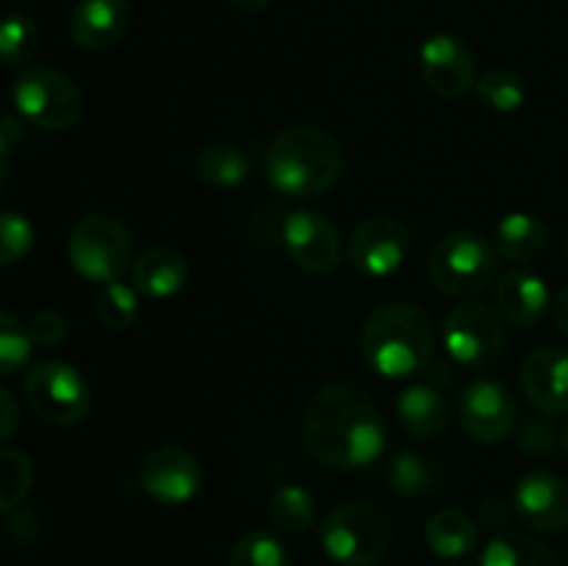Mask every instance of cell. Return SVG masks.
I'll return each instance as SVG.
<instances>
[{"label": "cell", "mask_w": 568, "mask_h": 566, "mask_svg": "<svg viewBox=\"0 0 568 566\" xmlns=\"http://www.w3.org/2000/svg\"><path fill=\"white\" fill-rule=\"evenodd\" d=\"M39 28L28 14H9L0 20V61L22 67L37 55Z\"/></svg>", "instance_id": "f546056e"}, {"label": "cell", "mask_w": 568, "mask_h": 566, "mask_svg": "<svg viewBox=\"0 0 568 566\" xmlns=\"http://www.w3.org/2000/svg\"><path fill=\"white\" fill-rule=\"evenodd\" d=\"M419 72L427 89L444 100L464 98L477 81L471 48L455 33H433L422 42Z\"/></svg>", "instance_id": "7c38bea8"}, {"label": "cell", "mask_w": 568, "mask_h": 566, "mask_svg": "<svg viewBox=\"0 0 568 566\" xmlns=\"http://www.w3.org/2000/svg\"><path fill=\"white\" fill-rule=\"evenodd\" d=\"M139 483L155 503L183 505L197 497L200 483H203V466H200L197 455H192L189 449L164 444L144 455L142 466H139Z\"/></svg>", "instance_id": "4fadbf2b"}, {"label": "cell", "mask_w": 568, "mask_h": 566, "mask_svg": "<svg viewBox=\"0 0 568 566\" xmlns=\"http://www.w3.org/2000/svg\"><path fill=\"white\" fill-rule=\"evenodd\" d=\"M270 519L286 533H305L316 522L314 497L303 486H283L270 499Z\"/></svg>", "instance_id": "4316f807"}, {"label": "cell", "mask_w": 568, "mask_h": 566, "mask_svg": "<svg viewBox=\"0 0 568 566\" xmlns=\"http://www.w3.org/2000/svg\"><path fill=\"white\" fill-rule=\"evenodd\" d=\"M283 247L300 270L311 275H327L342 261V233L325 214L297 209L283 222Z\"/></svg>", "instance_id": "30bf717a"}, {"label": "cell", "mask_w": 568, "mask_h": 566, "mask_svg": "<svg viewBox=\"0 0 568 566\" xmlns=\"http://www.w3.org/2000/svg\"><path fill=\"white\" fill-rule=\"evenodd\" d=\"M494 244L503 259L525 264V261H536L538 255L547 250L549 231L536 214L527 211H510L499 220L497 233H494Z\"/></svg>", "instance_id": "7402d4cb"}, {"label": "cell", "mask_w": 568, "mask_h": 566, "mask_svg": "<svg viewBox=\"0 0 568 566\" xmlns=\"http://www.w3.org/2000/svg\"><path fill=\"white\" fill-rule=\"evenodd\" d=\"M344 150L336 137L316 125L283 128L264 153V175L286 198H320L338 183Z\"/></svg>", "instance_id": "3957f363"}, {"label": "cell", "mask_w": 568, "mask_h": 566, "mask_svg": "<svg viewBox=\"0 0 568 566\" xmlns=\"http://www.w3.org/2000/svg\"><path fill=\"white\" fill-rule=\"evenodd\" d=\"M521 392L541 414H568V350L538 347L521 361Z\"/></svg>", "instance_id": "2e32d148"}, {"label": "cell", "mask_w": 568, "mask_h": 566, "mask_svg": "<svg viewBox=\"0 0 568 566\" xmlns=\"http://www.w3.org/2000/svg\"><path fill=\"white\" fill-rule=\"evenodd\" d=\"M361 353L366 364L388 381L414 377L433 364L436 325L419 305L386 303L366 316Z\"/></svg>", "instance_id": "7a4b0ae2"}, {"label": "cell", "mask_w": 568, "mask_h": 566, "mask_svg": "<svg viewBox=\"0 0 568 566\" xmlns=\"http://www.w3.org/2000/svg\"><path fill=\"white\" fill-rule=\"evenodd\" d=\"M14 109L42 131H67L83 114V92L55 67H28L11 87Z\"/></svg>", "instance_id": "52a82bcc"}, {"label": "cell", "mask_w": 568, "mask_h": 566, "mask_svg": "<svg viewBox=\"0 0 568 566\" xmlns=\"http://www.w3.org/2000/svg\"><path fill=\"white\" fill-rule=\"evenodd\" d=\"M94 316L109 331H128L139 316V292L133 283L114 281L100 286L98 297H94Z\"/></svg>", "instance_id": "484cf974"}, {"label": "cell", "mask_w": 568, "mask_h": 566, "mask_svg": "<svg viewBox=\"0 0 568 566\" xmlns=\"http://www.w3.org/2000/svg\"><path fill=\"white\" fill-rule=\"evenodd\" d=\"M131 283L142 297L170 300L189 283V264L178 250H144L131 266Z\"/></svg>", "instance_id": "ffe728a7"}, {"label": "cell", "mask_w": 568, "mask_h": 566, "mask_svg": "<svg viewBox=\"0 0 568 566\" xmlns=\"http://www.w3.org/2000/svg\"><path fill=\"white\" fill-rule=\"evenodd\" d=\"M505 342H508L505 320L491 305L464 300L444 316V350L455 364L466 366V370H488L503 355Z\"/></svg>", "instance_id": "ba28073f"}, {"label": "cell", "mask_w": 568, "mask_h": 566, "mask_svg": "<svg viewBox=\"0 0 568 566\" xmlns=\"http://www.w3.org/2000/svg\"><path fill=\"white\" fill-rule=\"evenodd\" d=\"M516 516L536 533L568 530V481L552 472H530L514 488Z\"/></svg>", "instance_id": "9a60e30c"}, {"label": "cell", "mask_w": 568, "mask_h": 566, "mask_svg": "<svg viewBox=\"0 0 568 566\" xmlns=\"http://www.w3.org/2000/svg\"><path fill=\"white\" fill-rule=\"evenodd\" d=\"M566 255H568V231H566Z\"/></svg>", "instance_id": "b9f144b4"}, {"label": "cell", "mask_w": 568, "mask_h": 566, "mask_svg": "<svg viewBox=\"0 0 568 566\" xmlns=\"http://www.w3.org/2000/svg\"><path fill=\"white\" fill-rule=\"evenodd\" d=\"M397 416L408 436L433 442L449 425V400L436 383H414L397 397Z\"/></svg>", "instance_id": "d6986e66"}, {"label": "cell", "mask_w": 568, "mask_h": 566, "mask_svg": "<svg viewBox=\"0 0 568 566\" xmlns=\"http://www.w3.org/2000/svg\"><path fill=\"white\" fill-rule=\"evenodd\" d=\"M194 172L200 181L211 186L231 189L247 181L250 159L239 144L233 142H209L194 155Z\"/></svg>", "instance_id": "603a6c76"}, {"label": "cell", "mask_w": 568, "mask_h": 566, "mask_svg": "<svg viewBox=\"0 0 568 566\" xmlns=\"http://www.w3.org/2000/svg\"><path fill=\"white\" fill-rule=\"evenodd\" d=\"M33 231L31 220L17 211H0V266L20 264L33 247Z\"/></svg>", "instance_id": "d6a6232c"}, {"label": "cell", "mask_w": 568, "mask_h": 566, "mask_svg": "<svg viewBox=\"0 0 568 566\" xmlns=\"http://www.w3.org/2000/svg\"><path fill=\"white\" fill-rule=\"evenodd\" d=\"M33 486V461L22 449L0 447V516L14 511Z\"/></svg>", "instance_id": "83f0119b"}, {"label": "cell", "mask_w": 568, "mask_h": 566, "mask_svg": "<svg viewBox=\"0 0 568 566\" xmlns=\"http://www.w3.org/2000/svg\"><path fill=\"white\" fill-rule=\"evenodd\" d=\"M227 566H288V553L270 530H250L233 544Z\"/></svg>", "instance_id": "4dcf8cb0"}, {"label": "cell", "mask_w": 568, "mask_h": 566, "mask_svg": "<svg viewBox=\"0 0 568 566\" xmlns=\"http://www.w3.org/2000/svg\"><path fill=\"white\" fill-rule=\"evenodd\" d=\"M521 447L530 449L532 455L552 453V447H555L552 425H549V422H544V420L530 422V425L525 427V433H521Z\"/></svg>", "instance_id": "e575fe53"}, {"label": "cell", "mask_w": 568, "mask_h": 566, "mask_svg": "<svg viewBox=\"0 0 568 566\" xmlns=\"http://www.w3.org/2000/svg\"><path fill=\"white\" fill-rule=\"evenodd\" d=\"M436 466L430 464V458L419 453H410L403 449L392 458L388 464V483H392V492L403 494V497H416V494H425L436 486Z\"/></svg>", "instance_id": "f1b7e54d"}, {"label": "cell", "mask_w": 568, "mask_h": 566, "mask_svg": "<svg viewBox=\"0 0 568 566\" xmlns=\"http://www.w3.org/2000/svg\"><path fill=\"white\" fill-rule=\"evenodd\" d=\"M516 400L508 386L491 377L469 383L460 397V425L475 442L499 444L516 427Z\"/></svg>", "instance_id": "5bb4252c"}, {"label": "cell", "mask_w": 568, "mask_h": 566, "mask_svg": "<svg viewBox=\"0 0 568 566\" xmlns=\"http://www.w3.org/2000/svg\"><path fill=\"white\" fill-rule=\"evenodd\" d=\"M303 438L320 464L331 469H364L386 449V422L366 388L331 383L311 397Z\"/></svg>", "instance_id": "6da1fadb"}, {"label": "cell", "mask_w": 568, "mask_h": 566, "mask_svg": "<svg viewBox=\"0 0 568 566\" xmlns=\"http://www.w3.org/2000/svg\"><path fill=\"white\" fill-rule=\"evenodd\" d=\"M471 92L480 100V105L497 111V114H514L527 100L525 81L510 70H488L486 75L477 78Z\"/></svg>", "instance_id": "d4e9b609"}, {"label": "cell", "mask_w": 568, "mask_h": 566, "mask_svg": "<svg viewBox=\"0 0 568 566\" xmlns=\"http://www.w3.org/2000/svg\"><path fill=\"white\" fill-rule=\"evenodd\" d=\"M28 333H31L33 344H44V347H55L64 342L67 336V316L55 309H42L33 314L28 322Z\"/></svg>", "instance_id": "836d02e7"}, {"label": "cell", "mask_w": 568, "mask_h": 566, "mask_svg": "<svg viewBox=\"0 0 568 566\" xmlns=\"http://www.w3.org/2000/svg\"><path fill=\"white\" fill-rule=\"evenodd\" d=\"M442 566H458V564H453V560H449V564H442Z\"/></svg>", "instance_id": "7bdbcfd3"}, {"label": "cell", "mask_w": 568, "mask_h": 566, "mask_svg": "<svg viewBox=\"0 0 568 566\" xmlns=\"http://www.w3.org/2000/svg\"><path fill=\"white\" fill-rule=\"evenodd\" d=\"M497 309L516 327H532L549 309V289L532 270H510L497 283Z\"/></svg>", "instance_id": "ac0fdd59"}, {"label": "cell", "mask_w": 568, "mask_h": 566, "mask_svg": "<svg viewBox=\"0 0 568 566\" xmlns=\"http://www.w3.org/2000/svg\"><path fill=\"white\" fill-rule=\"evenodd\" d=\"M17 3H26V0H17Z\"/></svg>", "instance_id": "ee69618b"}, {"label": "cell", "mask_w": 568, "mask_h": 566, "mask_svg": "<svg viewBox=\"0 0 568 566\" xmlns=\"http://www.w3.org/2000/svg\"><path fill=\"white\" fill-rule=\"evenodd\" d=\"M17 427H20V408H17L14 397L0 386V444L14 438Z\"/></svg>", "instance_id": "d590c367"}, {"label": "cell", "mask_w": 568, "mask_h": 566, "mask_svg": "<svg viewBox=\"0 0 568 566\" xmlns=\"http://www.w3.org/2000/svg\"><path fill=\"white\" fill-rule=\"evenodd\" d=\"M67 261L83 281L103 286L122 281L133 261L131 231L125 222L103 211L81 216L67 239Z\"/></svg>", "instance_id": "5b68a950"}, {"label": "cell", "mask_w": 568, "mask_h": 566, "mask_svg": "<svg viewBox=\"0 0 568 566\" xmlns=\"http://www.w3.org/2000/svg\"><path fill=\"white\" fill-rule=\"evenodd\" d=\"M322 547L338 566H377L394 544V525L381 505L347 499L322 522Z\"/></svg>", "instance_id": "277c9868"}, {"label": "cell", "mask_w": 568, "mask_h": 566, "mask_svg": "<svg viewBox=\"0 0 568 566\" xmlns=\"http://www.w3.org/2000/svg\"><path fill=\"white\" fill-rule=\"evenodd\" d=\"M552 320H555V325H558V331L568 333V286L558 294V297H555Z\"/></svg>", "instance_id": "74e56055"}, {"label": "cell", "mask_w": 568, "mask_h": 566, "mask_svg": "<svg viewBox=\"0 0 568 566\" xmlns=\"http://www.w3.org/2000/svg\"><path fill=\"white\" fill-rule=\"evenodd\" d=\"M497 266L499 253L486 236L475 231H453L433 247L430 281L442 294L469 300L491 286Z\"/></svg>", "instance_id": "8992f818"}, {"label": "cell", "mask_w": 568, "mask_h": 566, "mask_svg": "<svg viewBox=\"0 0 568 566\" xmlns=\"http://www.w3.org/2000/svg\"><path fill=\"white\" fill-rule=\"evenodd\" d=\"M9 166H11V159H9V142H6L3 131H0V189L6 186V181H9Z\"/></svg>", "instance_id": "ab89813d"}, {"label": "cell", "mask_w": 568, "mask_h": 566, "mask_svg": "<svg viewBox=\"0 0 568 566\" xmlns=\"http://www.w3.org/2000/svg\"><path fill=\"white\" fill-rule=\"evenodd\" d=\"M31 347L33 338L28 333V325L0 311V377L20 372L31 358Z\"/></svg>", "instance_id": "1f68e13d"}, {"label": "cell", "mask_w": 568, "mask_h": 566, "mask_svg": "<svg viewBox=\"0 0 568 566\" xmlns=\"http://www.w3.org/2000/svg\"><path fill=\"white\" fill-rule=\"evenodd\" d=\"M477 566H560L558 555L544 542L521 533H499L480 553Z\"/></svg>", "instance_id": "cb8c5ba5"}, {"label": "cell", "mask_w": 568, "mask_h": 566, "mask_svg": "<svg viewBox=\"0 0 568 566\" xmlns=\"http://www.w3.org/2000/svg\"><path fill=\"white\" fill-rule=\"evenodd\" d=\"M560 444H564V453L568 455V422L564 425V433H560Z\"/></svg>", "instance_id": "60d3db41"}, {"label": "cell", "mask_w": 568, "mask_h": 566, "mask_svg": "<svg viewBox=\"0 0 568 566\" xmlns=\"http://www.w3.org/2000/svg\"><path fill=\"white\" fill-rule=\"evenodd\" d=\"M26 400L33 414L55 427L81 425L92 411V392L81 372L67 361H39L28 370Z\"/></svg>", "instance_id": "9c48e42d"}, {"label": "cell", "mask_w": 568, "mask_h": 566, "mask_svg": "<svg viewBox=\"0 0 568 566\" xmlns=\"http://www.w3.org/2000/svg\"><path fill=\"white\" fill-rule=\"evenodd\" d=\"M480 516H483V525L491 527V530H499V527L508 525L510 511L503 499H486V503L480 505Z\"/></svg>", "instance_id": "8d00e7d4"}, {"label": "cell", "mask_w": 568, "mask_h": 566, "mask_svg": "<svg viewBox=\"0 0 568 566\" xmlns=\"http://www.w3.org/2000/svg\"><path fill=\"white\" fill-rule=\"evenodd\" d=\"M227 3L236 11H242V14H258V11H264L272 0H227Z\"/></svg>", "instance_id": "f35d334b"}, {"label": "cell", "mask_w": 568, "mask_h": 566, "mask_svg": "<svg viewBox=\"0 0 568 566\" xmlns=\"http://www.w3.org/2000/svg\"><path fill=\"white\" fill-rule=\"evenodd\" d=\"M131 26L128 0H81L70 14V39L81 50L100 53L125 37Z\"/></svg>", "instance_id": "e0dca14e"}, {"label": "cell", "mask_w": 568, "mask_h": 566, "mask_svg": "<svg viewBox=\"0 0 568 566\" xmlns=\"http://www.w3.org/2000/svg\"><path fill=\"white\" fill-rule=\"evenodd\" d=\"M410 231L392 216H369L353 231L347 244L349 261L366 277H388L405 264Z\"/></svg>", "instance_id": "8fae6325"}, {"label": "cell", "mask_w": 568, "mask_h": 566, "mask_svg": "<svg viewBox=\"0 0 568 566\" xmlns=\"http://www.w3.org/2000/svg\"><path fill=\"white\" fill-rule=\"evenodd\" d=\"M425 542L438 558L455 560L469 555L480 542V525L460 508H442L427 519Z\"/></svg>", "instance_id": "44dd1931"}]
</instances>
